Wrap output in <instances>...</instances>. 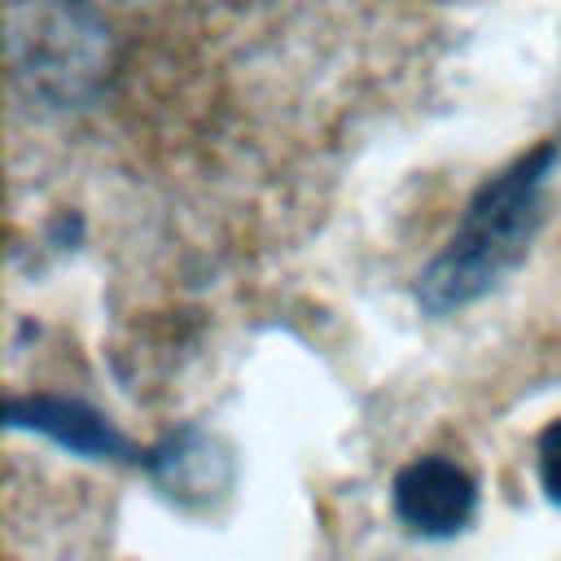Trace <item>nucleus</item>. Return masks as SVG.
Masks as SVG:
<instances>
[{
	"instance_id": "nucleus-2",
	"label": "nucleus",
	"mask_w": 561,
	"mask_h": 561,
	"mask_svg": "<svg viewBox=\"0 0 561 561\" xmlns=\"http://www.w3.org/2000/svg\"><path fill=\"white\" fill-rule=\"evenodd\" d=\"M478 486L473 478L447 456H421L399 469L394 478V513L430 539H447L473 522Z\"/></svg>"
},
{
	"instance_id": "nucleus-4",
	"label": "nucleus",
	"mask_w": 561,
	"mask_h": 561,
	"mask_svg": "<svg viewBox=\"0 0 561 561\" xmlns=\"http://www.w3.org/2000/svg\"><path fill=\"white\" fill-rule=\"evenodd\" d=\"M539 482L552 504H561V421L539 434Z\"/></svg>"
},
{
	"instance_id": "nucleus-3",
	"label": "nucleus",
	"mask_w": 561,
	"mask_h": 561,
	"mask_svg": "<svg viewBox=\"0 0 561 561\" xmlns=\"http://www.w3.org/2000/svg\"><path fill=\"white\" fill-rule=\"evenodd\" d=\"M9 421L22 425V430H39V434H48L61 447L83 451V456H127V443L114 434V425L101 421L92 408L70 403V399H48V394L13 399L9 403Z\"/></svg>"
},
{
	"instance_id": "nucleus-1",
	"label": "nucleus",
	"mask_w": 561,
	"mask_h": 561,
	"mask_svg": "<svg viewBox=\"0 0 561 561\" xmlns=\"http://www.w3.org/2000/svg\"><path fill=\"white\" fill-rule=\"evenodd\" d=\"M557 149L517 158L508 171L486 180L469 202L456 237L421 276V302L430 311H451L482 298L530 245L543 215V184Z\"/></svg>"
}]
</instances>
